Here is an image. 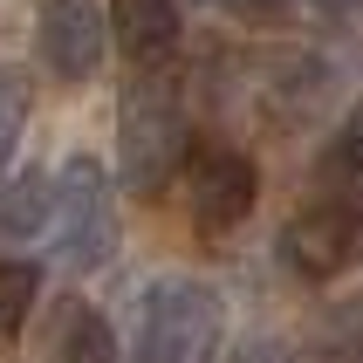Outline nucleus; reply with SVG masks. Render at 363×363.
I'll return each instance as SVG.
<instances>
[{"label": "nucleus", "mask_w": 363, "mask_h": 363, "mask_svg": "<svg viewBox=\"0 0 363 363\" xmlns=\"http://www.w3.org/2000/svg\"><path fill=\"white\" fill-rule=\"evenodd\" d=\"M261 199V179H254V158L233 151V144H213L185 164V220L199 226L206 240H226L233 226L254 213Z\"/></svg>", "instance_id": "20e7f679"}, {"label": "nucleus", "mask_w": 363, "mask_h": 363, "mask_svg": "<svg viewBox=\"0 0 363 363\" xmlns=\"http://www.w3.org/2000/svg\"><path fill=\"white\" fill-rule=\"evenodd\" d=\"M103 48H110V21L96 14V0H41V62L55 76H96Z\"/></svg>", "instance_id": "423d86ee"}, {"label": "nucleus", "mask_w": 363, "mask_h": 363, "mask_svg": "<svg viewBox=\"0 0 363 363\" xmlns=\"http://www.w3.org/2000/svg\"><path fill=\"white\" fill-rule=\"evenodd\" d=\"M315 14H336V21H363V0H308Z\"/></svg>", "instance_id": "4468645a"}, {"label": "nucleus", "mask_w": 363, "mask_h": 363, "mask_svg": "<svg viewBox=\"0 0 363 363\" xmlns=\"http://www.w3.org/2000/svg\"><path fill=\"white\" fill-rule=\"evenodd\" d=\"M48 213H55V185L41 179V172H21V179L0 185V240L48 233Z\"/></svg>", "instance_id": "6e6552de"}, {"label": "nucleus", "mask_w": 363, "mask_h": 363, "mask_svg": "<svg viewBox=\"0 0 363 363\" xmlns=\"http://www.w3.org/2000/svg\"><path fill=\"white\" fill-rule=\"evenodd\" d=\"M226 308L206 281H151L130 302V363H213Z\"/></svg>", "instance_id": "f257e3e1"}, {"label": "nucleus", "mask_w": 363, "mask_h": 363, "mask_svg": "<svg viewBox=\"0 0 363 363\" xmlns=\"http://www.w3.org/2000/svg\"><path fill=\"white\" fill-rule=\"evenodd\" d=\"M281 254H288V267H295V274H308V281L343 274V267L363 254V213H357L350 199L308 206V213H295V220H288Z\"/></svg>", "instance_id": "39448f33"}, {"label": "nucleus", "mask_w": 363, "mask_h": 363, "mask_svg": "<svg viewBox=\"0 0 363 363\" xmlns=\"http://www.w3.org/2000/svg\"><path fill=\"white\" fill-rule=\"evenodd\" d=\"M21 130H28V82H21L14 69H0V172L14 164Z\"/></svg>", "instance_id": "f8f14e48"}, {"label": "nucleus", "mask_w": 363, "mask_h": 363, "mask_svg": "<svg viewBox=\"0 0 363 363\" xmlns=\"http://www.w3.org/2000/svg\"><path fill=\"white\" fill-rule=\"evenodd\" d=\"M35 302H41V267L35 261H0V350L21 343Z\"/></svg>", "instance_id": "1a4fd4ad"}, {"label": "nucleus", "mask_w": 363, "mask_h": 363, "mask_svg": "<svg viewBox=\"0 0 363 363\" xmlns=\"http://www.w3.org/2000/svg\"><path fill=\"white\" fill-rule=\"evenodd\" d=\"M48 240H55V261L69 274H96L117 247V199H110V179H103L96 158H69L55 179V213H48Z\"/></svg>", "instance_id": "7ed1b4c3"}, {"label": "nucleus", "mask_w": 363, "mask_h": 363, "mask_svg": "<svg viewBox=\"0 0 363 363\" xmlns=\"http://www.w3.org/2000/svg\"><path fill=\"white\" fill-rule=\"evenodd\" d=\"M240 363H281V350H274V343H247Z\"/></svg>", "instance_id": "2eb2a0df"}, {"label": "nucleus", "mask_w": 363, "mask_h": 363, "mask_svg": "<svg viewBox=\"0 0 363 363\" xmlns=\"http://www.w3.org/2000/svg\"><path fill=\"white\" fill-rule=\"evenodd\" d=\"M185 144H192V123H185V103L172 96V82L144 76L123 89L117 110V172L138 199H158L164 179L185 164Z\"/></svg>", "instance_id": "f03ea898"}, {"label": "nucleus", "mask_w": 363, "mask_h": 363, "mask_svg": "<svg viewBox=\"0 0 363 363\" xmlns=\"http://www.w3.org/2000/svg\"><path fill=\"white\" fill-rule=\"evenodd\" d=\"M110 35L130 69L158 76L179 55V0H110Z\"/></svg>", "instance_id": "0eeeda50"}, {"label": "nucleus", "mask_w": 363, "mask_h": 363, "mask_svg": "<svg viewBox=\"0 0 363 363\" xmlns=\"http://www.w3.org/2000/svg\"><path fill=\"white\" fill-rule=\"evenodd\" d=\"M62 363H117V336L96 308H69L62 323Z\"/></svg>", "instance_id": "9d476101"}, {"label": "nucleus", "mask_w": 363, "mask_h": 363, "mask_svg": "<svg viewBox=\"0 0 363 363\" xmlns=\"http://www.w3.org/2000/svg\"><path fill=\"white\" fill-rule=\"evenodd\" d=\"M323 172H329V179H343V185H363V103L343 117V130L329 138V151H323Z\"/></svg>", "instance_id": "9b49d317"}, {"label": "nucleus", "mask_w": 363, "mask_h": 363, "mask_svg": "<svg viewBox=\"0 0 363 363\" xmlns=\"http://www.w3.org/2000/svg\"><path fill=\"white\" fill-rule=\"evenodd\" d=\"M220 7H233V14H247V21H274V14H288L295 0H220Z\"/></svg>", "instance_id": "ddd939ff"}]
</instances>
